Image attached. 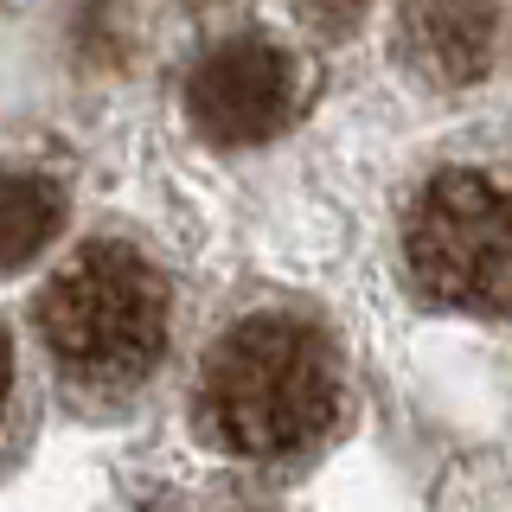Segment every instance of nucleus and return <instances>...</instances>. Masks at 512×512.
I'll return each mask as SVG.
<instances>
[{"label": "nucleus", "instance_id": "nucleus-1", "mask_svg": "<svg viewBox=\"0 0 512 512\" xmlns=\"http://www.w3.org/2000/svg\"><path fill=\"white\" fill-rule=\"evenodd\" d=\"M333 397H340V384H333L327 340L308 320H282V314L244 320L212 352L199 384L205 429L237 455H295V448H308L327 429Z\"/></svg>", "mask_w": 512, "mask_h": 512}, {"label": "nucleus", "instance_id": "nucleus-2", "mask_svg": "<svg viewBox=\"0 0 512 512\" xmlns=\"http://www.w3.org/2000/svg\"><path fill=\"white\" fill-rule=\"evenodd\" d=\"M39 333L84 384H135L167 346V282L122 244H90L39 295Z\"/></svg>", "mask_w": 512, "mask_h": 512}, {"label": "nucleus", "instance_id": "nucleus-3", "mask_svg": "<svg viewBox=\"0 0 512 512\" xmlns=\"http://www.w3.org/2000/svg\"><path fill=\"white\" fill-rule=\"evenodd\" d=\"M410 276L429 301L512 314V186L487 173H442L404 224Z\"/></svg>", "mask_w": 512, "mask_h": 512}, {"label": "nucleus", "instance_id": "nucleus-4", "mask_svg": "<svg viewBox=\"0 0 512 512\" xmlns=\"http://www.w3.org/2000/svg\"><path fill=\"white\" fill-rule=\"evenodd\" d=\"M288 103H295V71H288V58L263 39L218 45L186 84L192 128H199L205 141H224V148L269 141L282 128Z\"/></svg>", "mask_w": 512, "mask_h": 512}, {"label": "nucleus", "instance_id": "nucleus-5", "mask_svg": "<svg viewBox=\"0 0 512 512\" xmlns=\"http://www.w3.org/2000/svg\"><path fill=\"white\" fill-rule=\"evenodd\" d=\"M404 52L436 84H474L493 58V13L487 0H404L397 7Z\"/></svg>", "mask_w": 512, "mask_h": 512}, {"label": "nucleus", "instance_id": "nucleus-6", "mask_svg": "<svg viewBox=\"0 0 512 512\" xmlns=\"http://www.w3.org/2000/svg\"><path fill=\"white\" fill-rule=\"evenodd\" d=\"M58 231V192L26 173H0V269L32 263Z\"/></svg>", "mask_w": 512, "mask_h": 512}, {"label": "nucleus", "instance_id": "nucleus-7", "mask_svg": "<svg viewBox=\"0 0 512 512\" xmlns=\"http://www.w3.org/2000/svg\"><path fill=\"white\" fill-rule=\"evenodd\" d=\"M365 7H372V0H295L301 26L320 32V39H340V32H352V26L365 20Z\"/></svg>", "mask_w": 512, "mask_h": 512}, {"label": "nucleus", "instance_id": "nucleus-8", "mask_svg": "<svg viewBox=\"0 0 512 512\" xmlns=\"http://www.w3.org/2000/svg\"><path fill=\"white\" fill-rule=\"evenodd\" d=\"M0 397H7V340H0Z\"/></svg>", "mask_w": 512, "mask_h": 512}, {"label": "nucleus", "instance_id": "nucleus-9", "mask_svg": "<svg viewBox=\"0 0 512 512\" xmlns=\"http://www.w3.org/2000/svg\"><path fill=\"white\" fill-rule=\"evenodd\" d=\"M192 7H205V0H192Z\"/></svg>", "mask_w": 512, "mask_h": 512}]
</instances>
